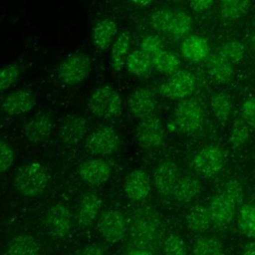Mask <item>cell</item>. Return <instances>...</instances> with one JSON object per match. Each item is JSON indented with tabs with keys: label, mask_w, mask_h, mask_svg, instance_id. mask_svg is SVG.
<instances>
[{
	"label": "cell",
	"mask_w": 255,
	"mask_h": 255,
	"mask_svg": "<svg viewBox=\"0 0 255 255\" xmlns=\"http://www.w3.org/2000/svg\"><path fill=\"white\" fill-rule=\"evenodd\" d=\"M49 183L46 168L37 161L24 164L14 178L16 190L23 196L35 197L42 194Z\"/></svg>",
	"instance_id": "cell-1"
},
{
	"label": "cell",
	"mask_w": 255,
	"mask_h": 255,
	"mask_svg": "<svg viewBox=\"0 0 255 255\" xmlns=\"http://www.w3.org/2000/svg\"><path fill=\"white\" fill-rule=\"evenodd\" d=\"M89 108L93 115L102 119H115L122 115L123 102L119 93L111 86L98 87L91 95Z\"/></svg>",
	"instance_id": "cell-2"
},
{
	"label": "cell",
	"mask_w": 255,
	"mask_h": 255,
	"mask_svg": "<svg viewBox=\"0 0 255 255\" xmlns=\"http://www.w3.org/2000/svg\"><path fill=\"white\" fill-rule=\"evenodd\" d=\"M92 71V60L86 53L77 52L62 60L57 68L59 80L68 86L80 84Z\"/></svg>",
	"instance_id": "cell-3"
},
{
	"label": "cell",
	"mask_w": 255,
	"mask_h": 255,
	"mask_svg": "<svg viewBox=\"0 0 255 255\" xmlns=\"http://www.w3.org/2000/svg\"><path fill=\"white\" fill-rule=\"evenodd\" d=\"M132 241L141 248L152 246L159 235V228L155 218L148 213H137L132 218L129 227Z\"/></svg>",
	"instance_id": "cell-4"
},
{
	"label": "cell",
	"mask_w": 255,
	"mask_h": 255,
	"mask_svg": "<svg viewBox=\"0 0 255 255\" xmlns=\"http://www.w3.org/2000/svg\"><path fill=\"white\" fill-rule=\"evenodd\" d=\"M174 121L177 128L185 133L197 130L203 122V110L195 100H184L175 109Z\"/></svg>",
	"instance_id": "cell-5"
},
{
	"label": "cell",
	"mask_w": 255,
	"mask_h": 255,
	"mask_svg": "<svg viewBox=\"0 0 255 255\" xmlns=\"http://www.w3.org/2000/svg\"><path fill=\"white\" fill-rule=\"evenodd\" d=\"M120 145V137L117 130L109 126L96 128L86 142L88 150L95 155H111Z\"/></svg>",
	"instance_id": "cell-6"
},
{
	"label": "cell",
	"mask_w": 255,
	"mask_h": 255,
	"mask_svg": "<svg viewBox=\"0 0 255 255\" xmlns=\"http://www.w3.org/2000/svg\"><path fill=\"white\" fill-rule=\"evenodd\" d=\"M196 77L188 71H177L161 84L160 93L171 100H180L189 96L196 88Z\"/></svg>",
	"instance_id": "cell-7"
},
{
	"label": "cell",
	"mask_w": 255,
	"mask_h": 255,
	"mask_svg": "<svg viewBox=\"0 0 255 255\" xmlns=\"http://www.w3.org/2000/svg\"><path fill=\"white\" fill-rule=\"evenodd\" d=\"M224 156L221 149L215 145H207L200 148L192 159V166L197 174L203 177H211L221 170Z\"/></svg>",
	"instance_id": "cell-8"
},
{
	"label": "cell",
	"mask_w": 255,
	"mask_h": 255,
	"mask_svg": "<svg viewBox=\"0 0 255 255\" xmlns=\"http://www.w3.org/2000/svg\"><path fill=\"white\" fill-rule=\"evenodd\" d=\"M137 143L144 148L159 146L164 139V128L161 121L151 115L141 119L135 129Z\"/></svg>",
	"instance_id": "cell-9"
},
{
	"label": "cell",
	"mask_w": 255,
	"mask_h": 255,
	"mask_svg": "<svg viewBox=\"0 0 255 255\" xmlns=\"http://www.w3.org/2000/svg\"><path fill=\"white\" fill-rule=\"evenodd\" d=\"M98 228L105 240L110 243H117L125 237L127 232L125 215L120 210L110 209L101 215Z\"/></svg>",
	"instance_id": "cell-10"
},
{
	"label": "cell",
	"mask_w": 255,
	"mask_h": 255,
	"mask_svg": "<svg viewBox=\"0 0 255 255\" xmlns=\"http://www.w3.org/2000/svg\"><path fill=\"white\" fill-rule=\"evenodd\" d=\"M53 119L48 113H41L34 116L23 127L25 137L32 143L47 141L53 132Z\"/></svg>",
	"instance_id": "cell-11"
},
{
	"label": "cell",
	"mask_w": 255,
	"mask_h": 255,
	"mask_svg": "<svg viewBox=\"0 0 255 255\" xmlns=\"http://www.w3.org/2000/svg\"><path fill=\"white\" fill-rule=\"evenodd\" d=\"M45 222L52 234L58 237H64L73 225L72 212L64 204H55L47 211Z\"/></svg>",
	"instance_id": "cell-12"
},
{
	"label": "cell",
	"mask_w": 255,
	"mask_h": 255,
	"mask_svg": "<svg viewBox=\"0 0 255 255\" xmlns=\"http://www.w3.org/2000/svg\"><path fill=\"white\" fill-rule=\"evenodd\" d=\"M112 173L111 164L102 158H94L83 162L79 168L81 178L88 184L99 186L107 182Z\"/></svg>",
	"instance_id": "cell-13"
},
{
	"label": "cell",
	"mask_w": 255,
	"mask_h": 255,
	"mask_svg": "<svg viewBox=\"0 0 255 255\" xmlns=\"http://www.w3.org/2000/svg\"><path fill=\"white\" fill-rule=\"evenodd\" d=\"M37 100L29 90L19 89L11 92L3 101L2 108L9 116H19L28 113L36 106Z\"/></svg>",
	"instance_id": "cell-14"
},
{
	"label": "cell",
	"mask_w": 255,
	"mask_h": 255,
	"mask_svg": "<svg viewBox=\"0 0 255 255\" xmlns=\"http://www.w3.org/2000/svg\"><path fill=\"white\" fill-rule=\"evenodd\" d=\"M178 178V168L173 161L165 160L159 163L153 173V183L157 193L162 196H167L172 193Z\"/></svg>",
	"instance_id": "cell-15"
},
{
	"label": "cell",
	"mask_w": 255,
	"mask_h": 255,
	"mask_svg": "<svg viewBox=\"0 0 255 255\" xmlns=\"http://www.w3.org/2000/svg\"><path fill=\"white\" fill-rule=\"evenodd\" d=\"M150 179L148 174L141 169L130 171L125 179L124 190L126 195L134 201L145 199L150 192Z\"/></svg>",
	"instance_id": "cell-16"
},
{
	"label": "cell",
	"mask_w": 255,
	"mask_h": 255,
	"mask_svg": "<svg viewBox=\"0 0 255 255\" xmlns=\"http://www.w3.org/2000/svg\"><path fill=\"white\" fill-rule=\"evenodd\" d=\"M129 113L138 119H143L153 115L156 108V101L152 93L144 88L134 90L128 101Z\"/></svg>",
	"instance_id": "cell-17"
},
{
	"label": "cell",
	"mask_w": 255,
	"mask_h": 255,
	"mask_svg": "<svg viewBox=\"0 0 255 255\" xmlns=\"http://www.w3.org/2000/svg\"><path fill=\"white\" fill-rule=\"evenodd\" d=\"M89 123L82 116H70L62 124L59 137L62 142L73 145L81 141L89 131Z\"/></svg>",
	"instance_id": "cell-18"
},
{
	"label": "cell",
	"mask_w": 255,
	"mask_h": 255,
	"mask_svg": "<svg viewBox=\"0 0 255 255\" xmlns=\"http://www.w3.org/2000/svg\"><path fill=\"white\" fill-rule=\"evenodd\" d=\"M236 205L223 193L215 195L208 206L211 222L217 226H225L235 214Z\"/></svg>",
	"instance_id": "cell-19"
},
{
	"label": "cell",
	"mask_w": 255,
	"mask_h": 255,
	"mask_svg": "<svg viewBox=\"0 0 255 255\" xmlns=\"http://www.w3.org/2000/svg\"><path fill=\"white\" fill-rule=\"evenodd\" d=\"M102 206V200L96 193L85 194L77 208V221L83 227L91 226L97 219Z\"/></svg>",
	"instance_id": "cell-20"
},
{
	"label": "cell",
	"mask_w": 255,
	"mask_h": 255,
	"mask_svg": "<svg viewBox=\"0 0 255 255\" xmlns=\"http://www.w3.org/2000/svg\"><path fill=\"white\" fill-rule=\"evenodd\" d=\"M117 32V24L112 19L105 18L98 21L92 30V40L94 45L100 50L108 49L114 41Z\"/></svg>",
	"instance_id": "cell-21"
},
{
	"label": "cell",
	"mask_w": 255,
	"mask_h": 255,
	"mask_svg": "<svg viewBox=\"0 0 255 255\" xmlns=\"http://www.w3.org/2000/svg\"><path fill=\"white\" fill-rule=\"evenodd\" d=\"M181 53L188 61L201 62L209 55L208 42L201 36H189L181 45Z\"/></svg>",
	"instance_id": "cell-22"
},
{
	"label": "cell",
	"mask_w": 255,
	"mask_h": 255,
	"mask_svg": "<svg viewBox=\"0 0 255 255\" xmlns=\"http://www.w3.org/2000/svg\"><path fill=\"white\" fill-rule=\"evenodd\" d=\"M41 246L32 235L21 234L10 240L6 255H40Z\"/></svg>",
	"instance_id": "cell-23"
},
{
	"label": "cell",
	"mask_w": 255,
	"mask_h": 255,
	"mask_svg": "<svg viewBox=\"0 0 255 255\" xmlns=\"http://www.w3.org/2000/svg\"><path fill=\"white\" fill-rule=\"evenodd\" d=\"M207 72L219 84L228 83L233 76V65L220 54L211 56L207 61Z\"/></svg>",
	"instance_id": "cell-24"
},
{
	"label": "cell",
	"mask_w": 255,
	"mask_h": 255,
	"mask_svg": "<svg viewBox=\"0 0 255 255\" xmlns=\"http://www.w3.org/2000/svg\"><path fill=\"white\" fill-rule=\"evenodd\" d=\"M200 192V183L197 178L191 175H184L177 179L172 194L174 198L183 203L192 201Z\"/></svg>",
	"instance_id": "cell-25"
},
{
	"label": "cell",
	"mask_w": 255,
	"mask_h": 255,
	"mask_svg": "<svg viewBox=\"0 0 255 255\" xmlns=\"http://www.w3.org/2000/svg\"><path fill=\"white\" fill-rule=\"evenodd\" d=\"M131 38L128 32H123L114 41L111 52V63L115 71H121L126 65L127 58L129 54Z\"/></svg>",
	"instance_id": "cell-26"
},
{
	"label": "cell",
	"mask_w": 255,
	"mask_h": 255,
	"mask_svg": "<svg viewBox=\"0 0 255 255\" xmlns=\"http://www.w3.org/2000/svg\"><path fill=\"white\" fill-rule=\"evenodd\" d=\"M186 223L188 228L193 232H204L211 224V218L208 208L202 204L192 206L186 215Z\"/></svg>",
	"instance_id": "cell-27"
},
{
	"label": "cell",
	"mask_w": 255,
	"mask_h": 255,
	"mask_svg": "<svg viewBox=\"0 0 255 255\" xmlns=\"http://www.w3.org/2000/svg\"><path fill=\"white\" fill-rule=\"evenodd\" d=\"M126 66L130 74L137 77L145 76L152 68L151 57L141 50H134L128 54L126 61Z\"/></svg>",
	"instance_id": "cell-28"
},
{
	"label": "cell",
	"mask_w": 255,
	"mask_h": 255,
	"mask_svg": "<svg viewBox=\"0 0 255 255\" xmlns=\"http://www.w3.org/2000/svg\"><path fill=\"white\" fill-rule=\"evenodd\" d=\"M152 67H154L159 73L171 75L178 71L180 61L176 55L169 51L161 50L153 57H151Z\"/></svg>",
	"instance_id": "cell-29"
},
{
	"label": "cell",
	"mask_w": 255,
	"mask_h": 255,
	"mask_svg": "<svg viewBox=\"0 0 255 255\" xmlns=\"http://www.w3.org/2000/svg\"><path fill=\"white\" fill-rule=\"evenodd\" d=\"M192 19L188 13L183 11L172 12L166 34L173 37H183L191 29Z\"/></svg>",
	"instance_id": "cell-30"
},
{
	"label": "cell",
	"mask_w": 255,
	"mask_h": 255,
	"mask_svg": "<svg viewBox=\"0 0 255 255\" xmlns=\"http://www.w3.org/2000/svg\"><path fill=\"white\" fill-rule=\"evenodd\" d=\"M237 221L240 231L248 238L255 240V206L250 204L241 205Z\"/></svg>",
	"instance_id": "cell-31"
},
{
	"label": "cell",
	"mask_w": 255,
	"mask_h": 255,
	"mask_svg": "<svg viewBox=\"0 0 255 255\" xmlns=\"http://www.w3.org/2000/svg\"><path fill=\"white\" fill-rule=\"evenodd\" d=\"M210 107L213 115L219 121H226L232 111L231 101L224 93L214 94L210 99Z\"/></svg>",
	"instance_id": "cell-32"
},
{
	"label": "cell",
	"mask_w": 255,
	"mask_h": 255,
	"mask_svg": "<svg viewBox=\"0 0 255 255\" xmlns=\"http://www.w3.org/2000/svg\"><path fill=\"white\" fill-rule=\"evenodd\" d=\"M223 244L220 239L214 236H202L193 244V255H212L222 251Z\"/></svg>",
	"instance_id": "cell-33"
},
{
	"label": "cell",
	"mask_w": 255,
	"mask_h": 255,
	"mask_svg": "<svg viewBox=\"0 0 255 255\" xmlns=\"http://www.w3.org/2000/svg\"><path fill=\"white\" fill-rule=\"evenodd\" d=\"M249 0H230L223 2L220 14L226 20H235L244 16L249 8Z\"/></svg>",
	"instance_id": "cell-34"
},
{
	"label": "cell",
	"mask_w": 255,
	"mask_h": 255,
	"mask_svg": "<svg viewBox=\"0 0 255 255\" xmlns=\"http://www.w3.org/2000/svg\"><path fill=\"white\" fill-rule=\"evenodd\" d=\"M249 126L243 119H237L232 126L230 131V143L233 147L243 145L249 137Z\"/></svg>",
	"instance_id": "cell-35"
},
{
	"label": "cell",
	"mask_w": 255,
	"mask_h": 255,
	"mask_svg": "<svg viewBox=\"0 0 255 255\" xmlns=\"http://www.w3.org/2000/svg\"><path fill=\"white\" fill-rule=\"evenodd\" d=\"M244 46L237 40H230L225 42L220 51V55L232 64L240 62L244 58Z\"/></svg>",
	"instance_id": "cell-36"
},
{
	"label": "cell",
	"mask_w": 255,
	"mask_h": 255,
	"mask_svg": "<svg viewBox=\"0 0 255 255\" xmlns=\"http://www.w3.org/2000/svg\"><path fill=\"white\" fill-rule=\"evenodd\" d=\"M164 255H187L186 244L183 239L176 234H169L163 241Z\"/></svg>",
	"instance_id": "cell-37"
},
{
	"label": "cell",
	"mask_w": 255,
	"mask_h": 255,
	"mask_svg": "<svg viewBox=\"0 0 255 255\" xmlns=\"http://www.w3.org/2000/svg\"><path fill=\"white\" fill-rule=\"evenodd\" d=\"M21 73L19 64L12 63L3 68H0V92L7 90L18 79Z\"/></svg>",
	"instance_id": "cell-38"
},
{
	"label": "cell",
	"mask_w": 255,
	"mask_h": 255,
	"mask_svg": "<svg viewBox=\"0 0 255 255\" xmlns=\"http://www.w3.org/2000/svg\"><path fill=\"white\" fill-rule=\"evenodd\" d=\"M172 12L173 11H170L167 9H161L153 12L149 19L150 25L152 26V28L157 31L166 33Z\"/></svg>",
	"instance_id": "cell-39"
},
{
	"label": "cell",
	"mask_w": 255,
	"mask_h": 255,
	"mask_svg": "<svg viewBox=\"0 0 255 255\" xmlns=\"http://www.w3.org/2000/svg\"><path fill=\"white\" fill-rule=\"evenodd\" d=\"M140 50L149 57H153L155 54L163 50V43L159 37L155 35H147L143 37L140 42Z\"/></svg>",
	"instance_id": "cell-40"
},
{
	"label": "cell",
	"mask_w": 255,
	"mask_h": 255,
	"mask_svg": "<svg viewBox=\"0 0 255 255\" xmlns=\"http://www.w3.org/2000/svg\"><path fill=\"white\" fill-rule=\"evenodd\" d=\"M222 193L225 194L236 206L241 203L244 197L243 188L241 184L235 179H230L225 183Z\"/></svg>",
	"instance_id": "cell-41"
},
{
	"label": "cell",
	"mask_w": 255,
	"mask_h": 255,
	"mask_svg": "<svg viewBox=\"0 0 255 255\" xmlns=\"http://www.w3.org/2000/svg\"><path fill=\"white\" fill-rule=\"evenodd\" d=\"M14 151L12 147L5 141L0 140V173L10 168L14 161Z\"/></svg>",
	"instance_id": "cell-42"
},
{
	"label": "cell",
	"mask_w": 255,
	"mask_h": 255,
	"mask_svg": "<svg viewBox=\"0 0 255 255\" xmlns=\"http://www.w3.org/2000/svg\"><path fill=\"white\" fill-rule=\"evenodd\" d=\"M242 119L250 127L255 128V97L247 99L241 107Z\"/></svg>",
	"instance_id": "cell-43"
},
{
	"label": "cell",
	"mask_w": 255,
	"mask_h": 255,
	"mask_svg": "<svg viewBox=\"0 0 255 255\" xmlns=\"http://www.w3.org/2000/svg\"><path fill=\"white\" fill-rule=\"evenodd\" d=\"M213 0H190V5L194 11L202 12L212 6Z\"/></svg>",
	"instance_id": "cell-44"
},
{
	"label": "cell",
	"mask_w": 255,
	"mask_h": 255,
	"mask_svg": "<svg viewBox=\"0 0 255 255\" xmlns=\"http://www.w3.org/2000/svg\"><path fill=\"white\" fill-rule=\"evenodd\" d=\"M80 255H104V251L100 246L96 244H90L84 247Z\"/></svg>",
	"instance_id": "cell-45"
},
{
	"label": "cell",
	"mask_w": 255,
	"mask_h": 255,
	"mask_svg": "<svg viewBox=\"0 0 255 255\" xmlns=\"http://www.w3.org/2000/svg\"><path fill=\"white\" fill-rule=\"evenodd\" d=\"M242 255H255V240H251L245 244Z\"/></svg>",
	"instance_id": "cell-46"
},
{
	"label": "cell",
	"mask_w": 255,
	"mask_h": 255,
	"mask_svg": "<svg viewBox=\"0 0 255 255\" xmlns=\"http://www.w3.org/2000/svg\"><path fill=\"white\" fill-rule=\"evenodd\" d=\"M127 255H153V253L146 249V248H141V247H137V248H134V249H131L129 250Z\"/></svg>",
	"instance_id": "cell-47"
},
{
	"label": "cell",
	"mask_w": 255,
	"mask_h": 255,
	"mask_svg": "<svg viewBox=\"0 0 255 255\" xmlns=\"http://www.w3.org/2000/svg\"><path fill=\"white\" fill-rule=\"evenodd\" d=\"M130 2H132L134 5L139 6V7H145L147 5H149L151 3L152 0H129Z\"/></svg>",
	"instance_id": "cell-48"
},
{
	"label": "cell",
	"mask_w": 255,
	"mask_h": 255,
	"mask_svg": "<svg viewBox=\"0 0 255 255\" xmlns=\"http://www.w3.org/2000/svg\"><path fill=\"white\" fill-rule=\"evenodd\" d=\"M251 43H252V47H253V50H254V52H255V34H254V35H253V37H252Z\"/></svg>",
	"instance_id": "cell-49"
},
{
	"label": "cell",
	"mask_w": 255,
	"mask_h": 255,
	"mask_svg": "<svg viewBox=\"0 0 255 255\" xmlns=\"http://www.w3.org/2000/svg\"><path fill=\"white\" fill-rule=\"evenodd\" d=\"M212 255H225V254H224V252H223V251H219V252L214 253V254H212Z\"/></svg>",
	"instance_id": "cell-50"
},
{
	"label": "cell",
	"mask_w": 255,
	"mask_h": 255,
	"mask_svg": "<svg viewBox=\"0 0 255 255\" xmlns=\"http://www.w3.org/2000/svg\"><path fill=\"white\" fill-rule=\"evenodd\" d=\"M169 1H172V2H176V1H179V0H169Z\"/></svg>",
	"instance_id": "cell-51"
},
{
	"label": "cell",
	"mask_w": 255,
	"mask_h": 255,
	"mask_svg": "<svg viewBox=\"0 0 255 255\" xmlns=\"http://www.w3.org/2000/svg\"><path fill=\"white\" fill-rule=\"evenodd\" d=\"M226 1H230V0H223V2H226Z\"/></svg>",
	"instance_id": "cell-52"
}]
</instances>
